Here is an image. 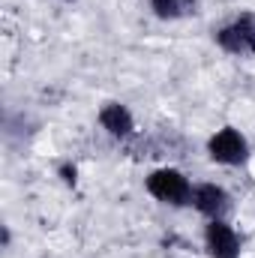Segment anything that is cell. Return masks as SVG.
I'll use <instances>...</instances> for the list:
<instances>
[{
  "mask_svg": "<svg viewBox=\"0 0 255 258\" xmlns=\"http://www.w3.org/2000/svg\"><path fill=\"white\" fill-rule=\"evenodd\" d=\"M144 189L153 195L156 201L168 204V207H186V204H192V189L195 186L189 183V177L183 171L165 165V168H156V171L147 174Z\"/></svg>",
  "mask_w": 255,
  "mask_h": 258,
  "instance_id": "cell-1",
  "label": "cell"
},
{
  "mask_svg": "<svg viewBox=\"0 0 255 258\" xmlns=\"http://www.w3.org/2000/svg\"><path fill=\"white\" fill-rule=\"evenodd\" d=\"M216 45L225 51V54H234V57H246L255 54V12H240L234 15L231 21H225L216 33H213Z\"/></svg>",
  "mask_w": 255,
  "mask_h": 258,
  "instance_id": "cell-2",
  "label": "cell"
},
{
  "mask_svg": "<svg viewBox=\"0 0 255 258\" xmlns=\"http://www.w3.org/2000/svg\"><path fill=\"white\" fill-rule=\"evenodd\" d=\"M207 156L216 165H228V168L243 165L249 159V141H246V135L240 129L222 126L207 138Z\"/></svg>",
  "mask_w": 255,
  "mask_h": 258,
  "instance_id": "cell-3",
  "label": "cell"
},
{
  "mask_svg": "<svg viewBox=\"0 0 255 258\" xmlns=\"http://www.w3.org/2000/svg\"><path fill=\"white\" fill-rule=\"evenodd\" d=\"M204 252L210 258H240V234L231 228L228 219H207Z\"/></svg>",
  "mask_w": 255,
  "mask_h": 258,
  "instance_id": "cell-4",
  "label": "cell"
},
{
  "mask_svg": "<svg viewBox=\"0 0 255 258\" xmlns=\"http://www.w3.org/2000/svg\"><path fill=\"white\" fill-rule=\"evenodd\" d=\"M192 207L201 216H207V219H228L234 204H231V195H228L225 186H219V183H198L192 189Z\"/></svg>",
  "mask_w": 255,
  "mask_h": 258,
  "instance_id": "cell-5",
  "label": "cell"
},
{
  "mask_svg": "<svg viewBox=\"0 0 255 258\" xmlns=\"http://www.w3.org/2000/svg\"><path fill=\"white\" fill-rule=\"evenodd\" d=\"M99 126L105 129L111 138L126 141V138L135 135V117H132V111L123 102H105L99 108Z\"/></svg>",
  "mask_w": 255,
  "mask_h": 258,
  "instance_id": "cell-6",
  "label": "cell"
},
{
  "mask_svg": "<svg viewBox=\"0 0 255 258\" xmlns=\"http://www.w3.org/2000/svg\"><path fill=\"white\" fill-rule=\"evenodd\" d=\"M150 9L159 21H180L198 12V0H150Z\"/></svg>",
  "mask_w": 255,
  "mask_h": 258,
  "instance_id": "cell-7",
  "label": "cell"
},
{
  "mask_svg": "<svg viewBox=\"0 0 255 258\" xmlns=\"http://www.w3.org/2000/svg\"><path fill=\"white\" fill-rule=\"evenodd\" d=\"M60 174H63V180H66V183H75V168H69V165H66L63 171H60Z\"/></svg>",
  "mask_w": 255,
  "mask_h": 258,
  "instance_id": "cell-8",
  "label": "cell"
},
{
  "mask_svg": "<svg viewBox=\"0 0 255 258\" xmlns=\"http://www.w3.org/2000/svg\"><path fill=\"white\" fill-rule=\"evenodd\" d=\"M66 3H75V0H66Z\"/></svg>",
  "mask_w": 255,
  "mask_h": 258,
  "instance_id": "cell-9",
  "label": "cell"
}]
</instances>
